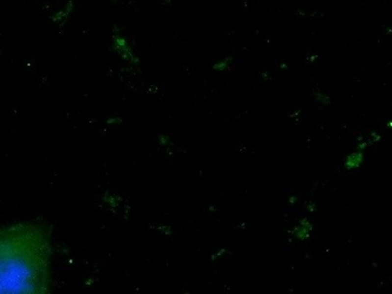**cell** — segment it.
I'll use <instances>...</instances> for the list:
<instances>
[{"label": "cell", "instance_id": "obj_1", "mask_svg": "<svg viewBox=\"0 0 392 294\" xmlns=\"http://www.w3.org/2000/svg\"><path fill=\"white\" fill-rule=\"evenodd\" d=\"M52 235L44 223L22 220L1 230V293L42 294L51 285Z\"/></svg>", "mask_w": 392, "mask_h": 294}, {"label": "cell", "instance_id": "obj_2", "mask_svg": "<svg viewBox=\"0 0 392 294\" xmlns=\"http://www.w3.org/2000/svg\"><path fill=\"white\" fill-rule=\"evenodd\" d=\"M112 45L114 52L122 60H125L126 62L130 63V65H137V63H139V59L137 58L135 49L130 45L128 39L122 35L121 31H119L116 29L113 30L112 33Z\"/></svg>", "mask_w": 392, "mask_h": 294}, {"label": "cell", "instance_id": "obj_3", "mask_svg": "<svg viewBox=\"0 0 392 294\" xmlns=\"http://www.w3.org/2000/svg\"><path fill=\"white\" fill-rule=\"evenodd\" d=\"M312 231H313V224L307 219H303L294 226L293 230H291V235L296 239L307 240L311 237Z\"/></svg>", "mask_w": 392, "mask_h": 294}, {"label": "cell", "instance_id": "obj_4", "mask_svg": "<svg viewBox=\"0 0 392 294\" xmlns=\"http://www.w3.org/2000/svg\"><path fill=\"white\" fill-rule=\"evenodd\" d=\"M365 161V149L357 148L356 152H352L344 160V167L347 170H354L360 168Z\"/></svg>", "mask_w": 392, "mask_h": 294}]
</instances>
